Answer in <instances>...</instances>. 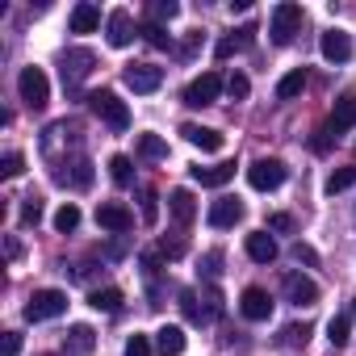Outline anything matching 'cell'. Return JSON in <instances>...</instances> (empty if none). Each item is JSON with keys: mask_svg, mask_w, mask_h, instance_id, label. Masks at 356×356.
<instances>
[{"mask_svg": "<svg viewBox=\"0 0 356 356\" xmlns=\"http://www.w3.org/2000/svg\"><path fill=\"white\" fill-rule=\"evenodd\" d=\"M88 105H92V113H97L113 134H122V130L130 126V109H126V101H122L118 92L101 88V92H92V97H88Z\"/></svg>", "mask_w": 356, "mask_h": 356, "instance_id": "6da1fadb", "label": "cell"}, {"mask_svg": "<svg viewBox=\"0 0 356 356\" xmlns=\"http://www.w3.org/2000/svg\"><path fill=\"white\" fill-rule=\"evenodd\" d=\"M302 22H306V13H302V5H293V0H285V5H277V9H273V26H268V34H273V42H277V47H289V42L298 38V30H302Z\"/></svg>", "mask_w": 356, "mask_h": 356, "instance_id": "7a4b0ae2", "label": "cell"}, {"mask_svg": "<svg viewBox=\"0 0 356 356\" xmlns=\"http://www.w3.org/2000/svg\"><path fill=\"white\" fill-rule=\"evenodd\" d=\"M17 92H22V101H26V109H47V101H51V80H47V72L42 67H22V76H17Z\"/></svg>", "mask_w": 356, "mask_h": 356, "instance_id": "3957f363", "label": "cell"}, {"mask_svg": "<svg viewBox=\"0 0 356 356\" xmlns=\"http://www.w3.org/2000/svg\"><path fill=\"white\" fill-rule=\"evenodd\" d=\"M63 310H67V293H63V289H34L30 302H26V318H30V323L59 318Z\"/></svg>", "mask_w": 356, "mask_h": 356, "instance_id": "277c9868", "label": "cell"}, {"mask_svg": "<svg viewBox=\"0 0 356 356\" xmlns=\"http://www.w3.org/2000/svg\"><path fill=\"white\" fill-rule=\"evenodd\" d=\"M248 185H252L256 193L281 189V185H285V163H281V159H256V163L248 168Z\"/></svg>", "mask_w": 356, "mask_h": 356, "instance_id": "5b68a950", "label": "cell"}, {"mask_svg": "<svg viewBox=\"0 0 356 356\" xmlns=\"http://www.w3.org/2000/svg\"><path fill=\"white\" fill-rule=\"evenodd\" d=\"M227 88V80L218 76V72H202L189 88H185V105H193V109H206V105H214L218 101V92Z\"/></svg>", "mask_w": 356, "mask_h": 356, "instance_id": "8992f818", "label": "cell"}, {"mask_svg": "<svg viewBox=\"0 0 356 356\" xmlns=\"http://www.w3.org/2000/svg\"><path fill=\"white\" fill-rule=\"evenodd\" d=\"M92 67H97V55H92L88 47H72V51L63 55V84H67V88L84 84V80L92 76Z\"/></svg>", "mask_w": 356, "mask_h": 356, "instance_id": "52a82bcc", "label": "cell"}, {"mask_svg": "<svg viewBox=\"0 0 356 356\" xmlns=\"http://www.w3.org/2000/svg\"><path fill=\"white\" fill-rule=\"evenodd\" d=\"M281 293H285V302H293V306H314V302H318V285H314L306 273H285V277H281Z\"/></svg>", "mask_w": 356, "mask_h": 356, "instance_id": "ba28073f", "label": "cell"}, {"mask_svg": "<svg viewBox=\"0 0 356 356\" xmlns=\"http://www.w3.org/2000/svg\"><path fill=\"white\" fill-rule=\"evenodd\" d=\"M239 314H243L248 323H264V318H273V298H268L260 285H248L243 298H239Z\"/></svg>", "mask_w": 356, "mask_h": 356, "instance_id": "9c48e42d", "label": "cell"}, {"mask_svg": "<svg viewBox=\"0 0 356 356\" xmlns=\"http://www.w3.org/2000/svg\"><path fill=\"white\" fill-rule=\"evenodd\" d=\"M122 76H126V84H130L134 92H143V97L163 84V67H155V63H130Z\"/></svg>", "mask_w": 356, "mask_h": 356, "instance_id": "30bf717a", "label": "cell"}, {"mask_svg": "<svg viewBox=\"0 0 356 356\" xmlns=\"http://www.w3.org/2000/svg\"><path fill=\"white\" fill-rule=\"evenodd\" d=\"M105 38H109V47H118V51L134 42V22H130L126 9H113V13L105 17Z\"/></svg>", "mask_w": 356, "mask_h": 356, "instance_id": "8fae6325", "label": "cell"}, {"mask_svg": "<svg viewBox=\"0 0 356 356\" xmlns=\"http://www.w3.org/2000/svg\"><path fill=\"white\" fill-rule=\"evenodd\" d=\"M243 218V202L239 197H218L214 206H210V214H206V222L214 227V231H227V227H235Z\"/></svg>", "mask_w": 356, "mask_h": 356, "instance_id": "7c38bea8", "label": "cell"}, {"mask_svg": "<svg viewBox=\"0 0 356 356\" xmlns=\"http://www.w3.org/2000/svg\"><path fill=\"white\" fill-rule=\"evenodd\" d=\"M97 222H101L109 235H126V231L134 227V214H130L126 206H118V202H105V206H97Z\"/></svg>", "mask_w": 356, "mask_h": 356, "instance_id": "4fadbf2b", "label": "cell"}, {"mask_svg": "<svg viewBox=\"0 0 356 356\" xmlns=\"http://www.w3.org/2000/svg\"><path fill=\"white\" fill-rule=\"evenodd\" d=\"M352 126H356V97H352V92H343V97L335 101L331 118H327V130H331V138H339V134H348Z\"/></svg>", "mask_w": 356, "mask_h": 356, "instance_id": "5bb4252c", "label": "cell"}, {"mask_svg": "<svg viewBox=\"0 0 356 356\" xmlns=\"http://www.w3.org/2000/svg\"><path fill=\"white\" fill-rule=\"evenodd\" d=\"M318 51H323L327 63H348V59H352V38H348L343 30H327L323 42H318Z\"/></svg>", "mask_w": 356, "mask_h": 356, "instance_id": "9a60e30c", "label": "cell"}, {"mask_svg": "<svg viewBox=\"0 0 356 356\" xmlns=\"http://www.w3.org/2000/svg\"><path fill=\"white\" fill-rule=\"evenodd\" d=\"M97 348V331L88 323H76L67 335H63V356H88Z\"/></svg>", "mask_w": 356, "mask_h": 356, "instance_id": "2e32d148", "label": "cell"}, {"mask_svg": "<svg viewBox=\"0 0 356 356\" xmlns=\"http://www.w3.org/2000/svg\"><path fill=\"white\" fill-rule=\"evenodd\" d=\"M193 172V181L202 185V189H222V185H231L235 181V163H214V168H189Z\"/></svg>", "mask_w": 356, "mask_h": 356, "instance_id": "e0dca14e", "label": "cell"}, {"mask_svg": "<svg viewBox=\"0 0 356 356\" xmlns=\"http://www.w3.org/2000/svg\"><path fill=\"white\" fill-rule=\"evenodd\" d=\"M181 134H185V143H193L202 151H222V143H227L222 130H210V126H197V122H185Z\"/></svg>", "mask_w": 356, "mask_h": 356, "instance_id": "ac0fdd59", "label": "cell"}, {"mask_svg": "<svg viewBox=\"0 0 356 356\" xmlns=\"http://www.w3.org/2000/svg\"><path fill=\"white\" fill-rule=\"evenodd\" d=\"M168 214L181 222V227H189V222L197 218V202H193V193H189V189H172V193H168Z\"/></svg>", "mask_w": 356, "mask_h": 356, "instance_id": "d6986e66", "label": "cell"}, {"mask_svg": "<svg viewBox=\"0 0 356 356\" xmlns=\"http://www.w3.org/2000/svg\"><path fill=\"white\" fill-rule=\"evenodd\" d=\"M243 248H248V256H252L256 264H273V260H277V239H273L268 231H252V235L243 239Z\"/></svg>", "mask_w": 356, "mask_h": 356, "instance_id": "ffe728a7", "label": "cell"}, {"mask_svg": "<svg viewBox=\"0 0 356 356\" xmlns=\"http://www.w3.org/2000/svg\"><path fill=\"white\" fill-rule=\"evenodd\" d=\"M67 26H72V34H92V30L101 26V9L88 5V0H80V5L72 9V22H67Z\"/></svg>", "mask_w": 356, "mask_h": 356, "instance_id": "44dd1931", "label": "cell"}, {"mask_svg": "<svg viewBox=\"0 0 356 356\" xmlns=\"http://www.w3.org/2000/svg\"><path fill=\"white\" fill-rule=\"evenodd\" d=\"M155 352L159 356H181L185 352V331L181 327H159L155 331Z\"/></svg>", "mask_w": 356, "mask_h": 356, "instance_id": "7402d4cb", "label": "cell"}, {"mask_svg": "<svg viewBox=\"0 0 356 356\" xmlns=\"http://www.w3.org/2000/svg\"><path fill=\"white\" fill-rule=\"evenodd\" d=\"M252 34H256V26H243V30H235V34H227L218 47H214V55L218 59H231V55H239V51H248L252 47Z\"/></svg>", "mask_w": 356, "mask_h": 356, "instance_id": "603a6c76", "label": "cell"}, {"mask_svg": "<svg viewBox=\"0 0 356 356\" xmlns=\"http://www.w3.org/2000/svg\"><path fill=\"white\" fill-rule=\"evenodd\" d=\"M122 302H126V298H122V289H113V285H105V289H92V293H88V306H92V310H105V314H118V310H122Z\"/></svg>", "mask_w": 356, "mask_h": 356, "instance_id": "cb8c5ba5", "label": "cell"}, {"mask_svg": "<svg viewBox=\"0 0 356 356\" xmlns=\"http://www.w3.org/2000/svg\"><path fill=\"white\" fill-rule=\"evenodd\" d=\"M302 88H306V72L293 67V72L281 76V84H277V101H293V97H302Z\"/></svg>", "mask_w": 356, "mask_h": 356, "instance_id": "d4e9b609", "label": "cell"}, {"mask_svg": "<svg viewBox=\"0 0 356 356\" xmlns=\"http://www.w3.org/2000/svg\"><path fill=\"white\" fill-rule=\"evenodd\" d=\"M352 185H356V163H348V168H335V172L327 176V185H323V189L335 197V193H343V189H352Z\"/></svg>", "mask_w": 356, "mask_h": 356, "instance_id": "484cf974", "label": "cell"}, {"mask_svg": "<svg viewBox=\"0 0 356 356\" xmlns=\"http://www.w3.org/2000/svg\"><path fill=\"white\" fill-rule=\"evenodd\" d=\"M138 159H168V143L159 134H138Z\"/></svg>", "mask_w": 356, "mask_h": 356, "instance_id": "4316f807", "label": "cell"}, {"mask_svg": "<svg viewBox=\"0 0 356 356\" xmlns=\"http://www.w3.org/2000/svg\"><path fill=\"white\" fill-rule=\"evenodd\" d=\"M348 331H352V314H335V318L327 323V339H331V348H343V343L352 339Z\"/></svg>", "mask_w": 356, "mask_h": 356, "instance_id": "83f0119b", "label": "cell"}, {"mask_svg": "<svg viewBox=\"0 0 356 356\" xmlns=\"http://www.w3.org/2000/svg\"><path fill=\"white\" fill-rule=\"evenodd\" d=\"M109 176H113V185L126 189V185L134 181V163H130V155H113V159H109Z\"/></svg>", "mask_w": 356, "mask_h": 356, "instance_id": "f1b7e54d", "label": "cell"}, {"mask_svg": "<svg viewBox=\"0 0 356 356\" xmlns=\"http://www.w3.org/2000/svg\"><path fill=\"white\" fill-rule=\"evenodd\" d=\"M143 42H147V47H155V51H168V47H172V34H168L163 26L147 22V26H143Z\"/></svg>", "mask_w": 356, "mask_h": 356, "instance_id": "f546056e", "label": "cell"}, {"mask_svg": "<svg viewBox=\"0 0 356 356\" xmlns=\"http://www.w3.org/2000/svg\"><path fill=\"white\" fill-rule=\"evenodd\" d=\"M176 13H181V5H176V0H155V5L147 9V17H151L155 26H163V22H172Z\"/></svg>", "mask_w": 356, "mask_h": 356, "instance_id": "4dcf8cb0", "label": "cell"}, {"mask_svg": "<svg viewBox=\"0 0 356 356\" xmlns=\"http://www.w3.org/2000/svg\"><path fill=\"white\" fill-rule=\"evenodd\" d=\"M76 227H80V210H76V206L67 202V206H63V210L55 214V231H59V235H72Z\"/></svg>", "mask_w": 356, "mask_h": 356, "instance_id": "1f68e13d", "label": "cell"}, {"mask_svg": "<svg viewBox=\"0 0 356 356\" xmlns=\"http://www.w3.org/2000/svg\"><path fill=\"white\" fill-rule=\"evenodd\" d=\"M26 172V155L22 151H9L5 159H0V176H5V181H13V176H22Z\"/></svg>", "mask_w": 356, "mask_h": 356, "instance_id": "d6a6232c", "label": "cell"}, {"mask_svg": "<svg viewBox=\"0 0 356 356\" xmlns=\"http://www.w3.org/2000/svg\"><path fill=\"white\" fill-rule=\"evenodd\" d=\"M42 222V202L38 197H22V227H38Z\"/></svg>", "mask_w": 356, "mask_h": 356, "instance_id": "836d02e7", "label": "cell"}, {"mask_svg": "<svg viewBox=\"0 0 356 356\" xmlns=\"http://www.w3.org/2000/svg\"><path fill=\"white\" fill-rule=\"evenodd\" d=\"M227 92H231V101H248V92H252V80H248L243 72H235V76L227 80Z\"/></svg>", "mask_w": 356, "mask_h": 356, "instance_id": "e575fe53", "label": "cell"}, {"mask_svg": "<svg viewBox=\"0 0 356 356\" xmlns=\"http://www.w3.org/2000/svg\"><path fill=\"white\" fill-rule=\"evenodd\" d=\"M138 197H143V222L151 227V222L159 218V197H155V189H143Z\"/></svg>", "mask_w": 356, "mask_h": 356, "instance_id": "d590c367", "label": "cell"}, {"mask_svg": "<svg viewBox=\"0 0 356 356\" xmlns=\"http://www.w3.org/2000/svg\"><path fill=\"white\" fill-rule=\"evenodd\" d=\"M202 302H206V318H210V323H214V318H218V314H222V293H218V289H214V285H210V289H206V293H202Z\"/></svg>", "mask_w": 356, "mask_h": 356, "instance_id": "8d00e7d4", "label": "cell"}, {"mask_svg": "<svg viewBox=\"0 0 356 356\" xmlns=\"http://www.w3.org/2000/svg\"><path fill=\"white\" fill-rule=\"evenodd\" d=\"M159 256L163 260H181L185 256V239H159Z\"/></svg>", "mask_w": 356, "mask_h": 356, "instance_id": "74e56055", "label": "cell"}, {"mask_svg": "<svg viewBox=\"0 0 356 356\" xmlns=\"http://www.w3.org/2000/svg\"><path fill=\"white\" fill-rule=\"evenodd\" d=\"M202 273L214 281V277L222 273V252H206V256H202Z\"/></svg>", "mask_w": 356, "mask_h": 356, "instance_id": "f35d334b", "label": "cell"}, {"mask_svg": "<svg viewBox=\"0 0 356 356\" xmlns=\"http://www.w3.org/2000/svg\"><path fill=\"white\" fill-rule=\"evenodd\" d=\"M126 356H151V339L147 335H130L126 339Z\"/></svg>", "mask_w": 356, "mask_h": 356, "instance_id": "ab89813d", "label": "cell"}, {"mask_svg": "<svg viewBox=\"0 0 356 356\" xmlns=\"http://www.w3.org/2000/svg\"><path fill=\"white\" fill-rule=\"evenodd\" d=\"M331 143H335V138H331V130L323 126V130L310 138V151H314V155H327V151H331Z\"/></svg>", "mask_w": 356, "mask_h": 356, "instance_id": "60d3db41", "label": "cell"}, {"mask_svg": "<svg viewBox=\"0 0 356 356\" xmlns=\"http://www.w3.org/2000/svg\"><path fill=\"white\" fill-rule=\"evenodd\" d=\"M293 260H298V264H310V268H314V264H318V252H314L310 243H293Z\"/></svg>", "mask_w": 356, "mask_h": 356, "instance_id": "b9f144b4", "label": "cell"}, {"mask_svg": "<svg viewBox=\"0 0 356 356\" xmlns=\"http://www.w3.org/2000/svg\"><path fill=\"white\" fill-rule=\"evenodd\" d=\"M17 352H22V335L5 331V348H0V356H17Z\"/></svg>", "mask_w": 356, "mask_h": 356, "instance_id": "7bdbcfd3", "label": "cell"}, {"mask_svg": "<svg viewBox=\"0 0 356 356\" xmlns=\"http://www.w3.org/2000/svg\"><path fill=\"white\" fill-rule=\"evenodd\" d=\"M310 339V327L302 323V327H285V343H306Z\"/></svg>", "mask_w": 356, "mask_h": 356, "instance_id": "ee69618b", "label": "cell"}, {"mask_svg": "<svg viewBox=\"0 0 356 356\" xmlns=\"http://www.w3.org/2000/svg\"><path fill=\"white\" fill-rule=\"evenodd\" d=\"M268 227H273V231H293V218H289V214H273Z\"/></svg>", "mask_w": 356, "mask_h": 356, "instance_id": "f6af8a7d", "label": "cell"}, {"mask_svg": "<svg viewBox=\"0 0 356 356\" xmlns=\"http://www.w3.org/2000/svg\"><path fill=\"white\" fill-rule=\"evenodd\" d=\"M5 256L17 260V256H22V243H17V239H5Z\"/></svg>", "mask_w": 356, "mask_h": 356, "instance_id": "bcb514c9", "label": "cell"}, {"mask_svg": "<svg viewBox=\"0 0 356 356\" xmlns=\"http://www.w3.org/2000/svg\"><path fill=\"white\" fill-rule=\"evenodd\" d=\"M352 314H356V306H352Z\"/></svg>", "mask_w": 356, "mask_h": 356, "instance_id": "7dc6e473", "label": "cell"}]
</instances>
